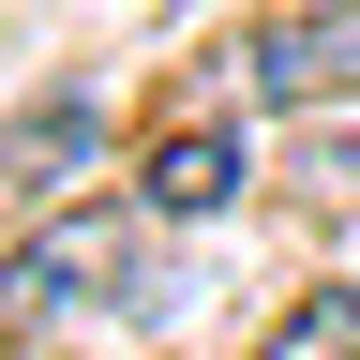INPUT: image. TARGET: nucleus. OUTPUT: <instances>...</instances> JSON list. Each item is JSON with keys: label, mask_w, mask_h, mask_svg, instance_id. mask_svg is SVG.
Listing matches in <instances>:
<instances>
[{"label": "nucleus", "mask_w": 360, "mask_h": 360, "mask_svg": "<svg viewBox=\"0 0 360 360\" xmlns=\"http://www.w3.org/2000/svg\"><path fill=\"white\" fill-rule=\"evenodd\" d=\"M0 315L15 330H75V315H165V210H45L0 255Z\"/></svg>", "instance_id": "nucleus-1"}, {"label": "nucleus", "mask_w": 360, "mask_h": 360, "mask_svg": "<svg viewBox=\"0 0 360 360\" xmlns=\"http://www.w3.org/2000/svg\"><path fill=\"white\" fill-rule=\"evenodd\" d=\"M225 60H240V105H270V120L360 105V0H285V15H255Z\"/></svg>", "instance_id": "nucleus-2"}, {"label": "nucleus", "mask_w": 360, "mask_h": 360, "mask_svg": "<svg viewBox=\"0 0 360 360\" xmlns=\"http://www.w3.org/2000/svg\"><path fill=\"white\" fill-rule=\"evenodd\" d=\"M240 180H255V150L225 120H180V135H150V180H135V195H150L165 225H210V210H240Z\"/></svg>", "instance_id": "nucleus-3"}, {"label": "nucleus", "mask_w": 360, "mask_h": 360, "mask_svg": "<svg viewBox=\"0 0 360 360\" xmlns=\"http://www.w3.org/2000/svg\"><path fill=\"white\" fill-rule=\"evenodd\" d=\"M90 150H105V90H45V105L0 120V180H30V195H60Z\"/></svg>", "instance_id": "nucleus-4"}, {"label": "nucleus", "mask_w": 360, "mask_h": 360, "mask_svg": "<svg viewBox=\"0 0 360 360\" xmlns=\"http://www.w3.org/2000/svg\"><path fill=\"white\" fill-rule=\"evenodd\" d=\"M255 360H360V285H300V300L255 330Z\"/></svg>", "instance_id": "nucleus-5"}]
</instances>
